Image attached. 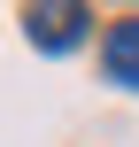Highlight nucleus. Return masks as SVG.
Listing matches in <instances>:
<instances>
[{"label":"nucleus","instance_id":"f257e3e1","mask_svg":"<svg viewBox=\"0 0 139 147\" xmlns=\"http://www.w3.org/2000/svg\"><path fill=\"white\" fill-rule=\"evenodd\" d=\"M23 23H31V47H54V54H62V47H77V39H85V23H93V16H85V8H31Z\"/></svg>","mask_w":139,"mask_h":147},{"label":"nucleus","instance_id":"f03ea898","mask_svg":"<svg viewBox=\"0 0 139 147\" xmlns=\"http://www.w3.org/2000/svg\"><path fill=\"white\" fill-rule=\"evenodd\" d=\"M108 78L116 85H139V16L108 31Z\"/></svg>","mask_w":139,"mask_h":147}]
</instances>
